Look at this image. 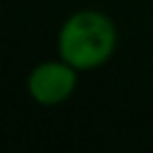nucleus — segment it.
Wrapping results in <instances>:
<instances>
[{"mask_svg":"<svg viewBox=\"0 0 153 153\" xmlns=\"http://www.w3.org/2000/svg\"><path fill=\"white\" fill-rule=\"evenodd\" d=\"M117 25L99 9H79L70 14L56 34V52L79 72L106 65L117 50Z\"/></svg>","mask_w":153,"mask_h":153,"instance_id":"obj_1","label":"nucleus"},{"mask_svg":"<svg viewBox=\"0 0 153 153\" xmlns=\"http://www.w3.org/2000/svg\"><path fill=\"white\" fill-rule=\"evenodd\" d=\"M76 83H79V70H74L70 63H65L59 56L34 65L27 74L25 88L34 104L54 108L65 104L74 95Z\"/></svg>","mask_w":153,"mask_h":153,"instance_id":"obj_2","label":"nucleus"}]
</instances>
